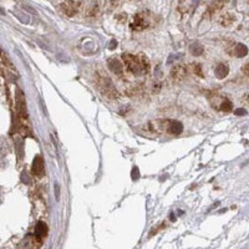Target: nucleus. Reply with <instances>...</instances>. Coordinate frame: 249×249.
<instances>
[{
  "label": "nucleus",
  "mask_w": 249,
  "mask_h": 249,
  "mask_svg": "<svg viewBox=\"0 0 249 249\" xmlns=\"http://www.w3.org/2000/svg\"><path fill=\"white\" fill-rule=\"evenodd\" d=\"M234 115H237V116H245L247 110H245V108H243V107L237 108V110H234Z\"/></svg>",
  "instance_id": "19"
},
{
  "label": "nucleus",
  "mask_w": 249,
  "mask_h": 249,
  "mask_svg": "<svg viewBox=\"0 0 249 249\" xmlns=\"http://www.w3.org/2000/svg\"><path fill=\"white\" fill-rule=\"evenodd\" d=\"M187 74H188L187 66L182 65V64L174 65L172 68V70H171V77L173 78L174 81H177V82L184 80V78L187 77Z\"/></svg>",
  "instance_id": "6"
},
{
  "label": "nucleus",
  "mask_w": 249,
  "mask_h": 249,
  "mask_svg": "<svg viewBox=\"0 0 249 249\" xmlns=\"http://www.w3.org/2000/svg\"><path fill=\"white\" fill-rule=\"evenodd\" d=\"M46 233H47V227L44 222H39L36 224L35 227V235L38 237L39 239H42L44 237H46Z\"/></svg>",
  "instance_id": "10"
},
{
  "label": "nucleus",
  "mask_w": 249,
  "mask_h": 249,
  "mask_svg": "<svg viewBox=\"0 0 249 249\" xmlns=\"http://www.w3.org/2000/svg\"><path fill=\"white\" fill-rule=\"evenodd\" d=\"M234 21H235V16L232 14H223L219 17V20H218L219 25H222V26H230Z\"/></svg>",
  "instance_id": "11"
},
{
  "label": "nucleus",
  "mask_w": 249,
  "mask_h": 249,
  "mask_svg": "<svg viewBox=\"0 0 249 249\" xmlns=\"http://www.w3.org/2000/svg\"><path fill=\"white\" fill-rule=\"evenodd\" d=\"M192 65H193V72H194V75H197L199 77H203L204 75H203V71H202V65L198 64V62L192 64Z\"/></svg>",
  "instance_id": "17"
},
{
  "label": "nucleus",
  "mask_w": 249,
  "mask_h": 249,
  "mask_svg": "<svg viewBox=\"0 0 249 249\" xmlns=\"http://www.w3.org/2000/svg\"><path fill=\"white\" fill-rule=\"evenodd\" d=\"M223 5H224V1H214V3H212L209 5V8L207 10V13H205V15L207 16H211V15H213L214 13H217L219 9L223 8Z\"/></svg>",
  "instance_id": "13"
},
{
  "label": "nucleus",
  "mask_w": 249,
  "mask_h": 249,
  "mask_svg": "<svg viewBox=\"0 0 249 249\" xmlns=\"http://www.w3.org/2000/svg\"><path fill=\"white\" fill-rule=\"evenodd\" d=\"M99 13V3H94L91 1L90 5L86 7V16H96Z\"/></svg>",
  "instance_id": "15"
},
{
  "label": "nucleus",
  "mask_w": 249,
  "mask_h": 249,
  "mask_svg": "<svg viewBox=\"0 0 249 249\" xmlns=\"http://www.w3.org/2000/svg\"><path fill=\"white\" fill-rule=\"evenodd\" d=\"M189 51L193 56H201L204 52V47L201 44H198V42H193V44L189 46Z\"/></svg>",
  "instance_id": "14"
},
{
  "label": "nucleus",
  "mask_w": 249,
  "mask_h": 249,
  "mask_svg": "<svg viewBox=\"0 0 249 249\" xmlns=\"http://www.w3.org/2000/svg\"><path fill=\"white\" fill-rule=\"evenodd\" d=\"M150 26V17L146 13H138L133 16L131 23V29L136 31H142Z\"/></svg>",
  "instance_id": "3"
},
{
  "label": "nucleus",
  "mask_w": 249,
  "mask_h": 249,
  "mask_svg": "<svg viewBox=\"0 0 249 249\" xmlns=\"http://www.w3.org/2000/svg\"><path fill=\"white\" fill-rule=\"evenodd\" d=\"M116 46H117V42H116V40H112V41L110 42V46H108V47H110L111 50H113V49H116Z\"/></svg>",
  "instance_id": "22"
},
{
  "label": "nucleus",
  "mask_w": 249,
  "mask_h": 249,
  "mask_svg": "<svg viewBox=\"0 0 249 249\" xmlns=\"http://www.w3.org/2000/svg\"><path fill=\"white\" fill-rule=\"evenodd\" d=\"M242 71L244 72V75H247V76L249 75V62H248V64H245L244 66H243V68H242Z\"/></svg>",
  "instance_id": "20"
},
{
  "label": "nucleus",
  "mask_w": 249,
  "mask_h": 249,
  "mask_svg": "<svg viewBox=\"0 0 249 249\" xmlns=\"http://www.w3.org/2000/svg\"><path fill=\"white\" fill-rule=\"evenodd\" d=\"M234 54H235L237 57H244V56H247L248 55V47H247V45L242 44V42L237 44L235 47H234Z\"/></svg>",
  "instance_id": "12"
},
{
  "label": "nucleus",
  "mask_w": 249,
  "mask_h": 249,
  "mask_svg": "<svg viewBox=\"0 0 249 249\" xmlns=\"http://www.w3.org/2000/svg\"><path fill=\"white\" fill-rule=\"evenodd\" d=\"M240 100H242V102H244V104H248L249 105V94H245Z\"/></svg>",
  "instance_id": "21"
},
{
  "label": "nucleus",
  "mask_w": 249,
  "mask_h": 249,
  "mask_svg": "<svg viewBox=\"0 0 249 249\" xmlns=\"http://www.w3.org/2000/svg\"><path fill=\"white\" fill-rule=\"evenodd\" d=\"M131 178L133 181H137L139 178V169H138V167H133L132 168V171H131Z\"/></svg>",
  "instance_id": "18"
},
{
  "label": "nucleus",
  "mask_w": 249,
  "mask_h": 249,
  "mask_svg": "<svg viewBox=\"0 0 249 249\" xmlns=\"http://www.w3.org/2000/svg\"><path fill=\"white\" fill-rule=\"evenodd\" d=\"M107 65H108V68H110V70L113 72L115 75H118V76L122 75V72H123V65L121 64L117 59H110L107 61Z\"/></svg>",
  "instance_id": "8"
},
{
  "label": "nucleus",
  "mask_w": 249,
  "mask_h": 249,
  "mask_svg": "<svg viewBox=\"0 0 249 249\" xmlns=\"http://www.w3.org/2000/svg\"><path fill=\"white\" fill-rule=\"evenodd\" d=\"M96 87L99 89V91L102 94V96H105L108 100H116L118 99V92L116 87L113 86L112 81L107 76L104 75H97L96 76Z\"/></svg>",
  "instance_id": "2"
},
{
  "label": "nucleus",
  "mask_w": 249,
  "mask_h": 249,
  "mask_svg": "<svg viewBox=\"0 0 249 249\" xmlns=\"http://www.w3.org/2000/svg\"><path fill=\"white\" fill-rule=\"evenodd\" d=\"M55 188H56V198L59 199V196H60V191H59V184H55Z\"/></svg>",
  "instance_id": "23"
},
{
  "label": "nucleus",
  "mask_w": 249,
  "mask_h": 249,
  "mask_svg": "<svg viewBox=\"0 0 249 249\" xmlns=\"http://www.w3.org/2000/svg\"><path fill=\"white\" fill-rule=\"evenodd\" d=\"M214 74L217 76V78H219V80H222V78L224 77H227L228 74H229V66L227 64H218L216 66V69H214Z\"/></svg>",
  "instance_id": "9"
},
{
  "label": "nucleus",
  "mask_w": 249,
  "mask_h": 249,
  "mask_svg": "<svg viewBox=\"0 0 249 249\" xmlns=\"http://www.w3.org/2000/svg\"><path fill=\"white\" fill-rule=\"evenodd\" d=\"M163 123V128L166 127V131L171 135H181L182 131H183V125H182L179 121H176V120H166V121H162Z\"/></svg>",
  "instance_id": "4"
},
{
  "label": "nucleus",
  "mask_w": 249,
  "mask_h": 249,
  "mask_svg": "<svg viewBox=\"0 0 249 249\" xmlns=\"http://www.w3.org/2000/svg\"><path fill=\"white\" fill-rule=\"evenodd\" d=\"M122 60L126 65L127 70L133 75H139V74H147L150 71V61L142 54L138 55H132V54H123Z\"/></svg>",
  "instance_id": "1"
},
{
  "label": "nucleus",
  "mask_w": 249,
  "mask_h": 249,
  "mask_svg": "<svg viewBox=\"0 0 249 249\" xmlns=\"http://www.w3.org/2000/svg\"><path fill=\"white\" fill-rule=\"evenodd\" d=\"M219 110L223 111V112H230L233 110V104L230 102L228 99H224L222 102H221V107Z\"/></svg>",
  "instance_id": "16"
},
{
  "label": "nucleus",
  "mask_w": 249,
  "mask_h": 249,
  "mask_svg": "<svg viewBox=\"0 0 249 249\" xmlns=\"http://www.w3.org/2000/svg\"><path fill=\"white\" fill-rule=\"evenodd\" d=\"M81 8V1H65L61 4V10L66 16H74Z\"/></svg>",
  "instance_id": "5"
},
{
  "label": "nucleus",
  "mask_w": 249,
  "mask_h": 249,
  "mask_svg": "<svg viewBox=\"0 0 249 249\" xmlns=\"http://www.w3.org/2000/svg\"><path fill=\"white\" fill-rule=\"evenodd\" d=\"M44 160H42L41 156H36L34 158V162H33V174L36 176V177H41L42 174H44Z\"/></svg>",
  "instance_id": "7"
}]
</instances>
